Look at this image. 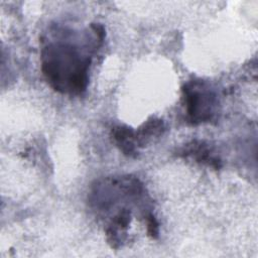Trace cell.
<instances>
[{"instance_id":"1","label":"cell","mask_w":258,"mask_h":258,"mask_svg":"<svg viewBox=\"0 0 258 258\" xmlns=\"http://www.w3.org/2000/svg\"><path fill=\"white\" fill-rule=\"evenodd\" d=\"M90 59L71 45H50L42 52V72L57 91L81 93L88 83Z\"/></svg>"},{"instance_id":"2","label":"cell","mask_w":258,"mask_h":258,"mask_svg":"<svg viewBox=\"0 0 258 258\" xmlns=\"http://www.w3.org/2000/svg\"><path fill=\"white\" fill-rule=\"evenodd\" d=\"M186 113L191 123H201L210 120L213 115L214 97L211 92L202 89V85L195 83L184 89Z\"/></svg>"},{"instance_id":"3","label":"cell","mask_w":258,"mask_h":258,"mask_svg":"<svg viewBox=\"0 0 258 258\" xmlns=\"http://www.w3.org/2000/svg\"><path fill=\"white\" fill-rule=\"evenodd\" d=\"M112 133L115 141L125 154L132 155L135 153L134 134L129 128L123 126L115 127L112 130Z\"/></svg>"},{"instance_id":"4","label":"cell","mask_w":258,"mask_h":258,"mask_svg":"<svg viewBox=\"0 0 258 258\" xmlns=\"http://www.w3.org/2000/svg\"><path fill=\"white\" fill-rule=\"evenodd\" d=\"M147 229H148V233L151 237L155 238L157 237L158 234V224L156 222V220L154 219V217L152 215L148 216L147 219Z\"/></svg>"}]
</instances>
